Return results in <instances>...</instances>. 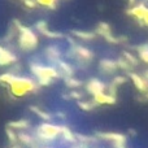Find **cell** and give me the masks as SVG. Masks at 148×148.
Here are the masks:
<instances>
[{
    "mask_svg": "<svg viewBox=\"0 0 148 148\" xmlns=\"http://www.w3.org/2000/svg\"><path fill=\"white\" fill-rule=\"evenodd\" d=\"M21 43H22L23 48H33L36 46V36L31 31L25 30V33L21 36Z\"/></svg>",
    "mask_w": 148,
    "mask_h": 148,
    "instance_id": "obj_1",
    "label": "cell"
},
{
    "mask_svg": "<svg viewBox=\"0 0 148 148\" xmlns=\"http://www.w3.org/2000/svg\"><path fill=\"white\" fill-rule=\"evenodd\" d=\"M88 90L95 95L101 94L103 90H104V84L100 81H97V79H91V82L88 83Z\"/></svg>",
    "mask_w": 148,
    "mask_h": 148,
    "instance_id": "obj_2",
    "label": "cell"
},
{
    "mask_svg": "<svg viewBox=\"0 0 148 148\" xmlns=\"http://www.w3.org/2000/svg\"><path fill=\"white\" fill-rule=\"evenodd\" d=\"M146 12H147V8L144 7V5H136V7H134L133 9H131L130 13L134 17L139 18V20H143L144 16H146Z\"/></svg>",
    "mask_w": 148,
    "mask_h": 148,
    "instance_id": "obj_3",
    "label": "cell"
},
{
    "mask_svg": "<svg viewBox=\"0 0 148 148\" xmlns=\"http://www.w3.org/2000/svg\"><path fill=\"white\" fill-rule=\"evenodd\" d=\"M77 52H78V55L81 57H83V59H91L92 57V53L87 48H84V47H77Z\"/></svg>",
    "mask_w": 148,
    "mask_h": 148,
    "instance_id": "obj_4",
    "label": "cell"
},
{
    "mask_svg": "<svg viewBox=\"0 0 148 148\" xmlns=\"http://www.w3.org/2000/svg\"><path fill=\"white\" fill-rule=\"evenodd\" d=\"M131 78H133L134 83L136 84V87H138V88H140V90H144V88H146V84H144L143 79H142L139 75H136V74H133V75H131Z\"/></svg>",
    "mask_w": 148,
    "mask_h": 148,
    "instance_id": "obj_5",
    "label": "cell"
},
{
    "mask_svg": "<svg viewBox=\"0 0 148 148\" xmlns=\"http://www.w3.org/2000/svg\"><path fill=\"white\" fill-rule=\"evenodd\" d=\"M139 55H140V59L148 64V47H143L139 49Z\"/></svg>",
    "mask_w": 148,
    "mask_h": 148,
    "instance_id": "obj_6",
    "label": "cell"
},
{
    "mask_svg": "<svg viewBox=\"0 0 148 148\" xmlns=\"http://www.w3.org/2000/svg\"><path fill=\"white\" fill-rule=\"evenodd\" d=\"M103 68H105V69H114L116 68V62L113 61H108V60H104V61L101 62Z\"/></svg>",
    "mask_w": 148,
    "mask_h": 148,
    "instance_id": "obj_7",
    "label": "cell"
},
{
    "mask_svg": "<svg viewBox=\"0 0 148 148\" xmlns=\"http://www.w3.org/2000/svg\"><path fill=\"white\" fill-rule=\"evenodd\" d=\"M39 4L46 5V7H52L55 4V0H38Z\"/></svg>",
    "mask_w": 148,
    "mask_h": 148,
    "instance_id": "obj_8",
    "label": "cell"
},
{
    "mask_svg": "<svg viewBox=\"0 0 148 148\" xmlns=\"http://www.w3.org/2000/svg\"><path fill=\"white\" fill-rule=\"evenodd\" d=\"M143 21H144V22H146L147 25H148V8H147V12H146V16H144Z\"/></svg>",
    "mask_w": 148,
    "mask_h": 148,
    "instance_id": "obj_9",
    "label": "cell"
},
{
    "mask_svg": "<svg viewBox=\"0 0 148 148\" xmlns=\"http://www.w3.org/2000/svg\"><path fill=\"white\" fill-rule=\"evenodd\" d=\"M130 1H131V3H133V1H134V0H130Z\"/></svg>",
    "mask_w": 148,
    "mask_h": 148,
    "instance_id": "obj_10",
    "label": "cell"
}]
</instances>
